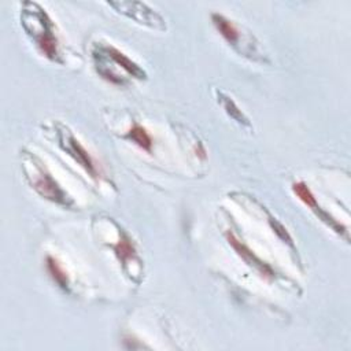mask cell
Instances as JSON below:
<instances>
[{
  "label": "cell",
  "instance_id": "1",
  "mask_svg": "<svg viewBox=\"0 0 351 351\" xmlns=\"http://www.w3.org/2000/svg\"><path fill=\"white\" fill-rule=\"evenodd\" d=\"M21 21L27 36L34 41L38 51L53 62H60L59 43L53 32V23L45 10L33 1H25Z\"/></svg>",
  "mask_w": 351,
  "mask_h": 351
},
{
  "label": "cell",
  "instance_id": "2",
  "mask_svg": "<svg viewBox=\"0 0 351 351\" xmlns=\"http://www.w3.org/2000/svg\"><path fill=\"white\" fill-rule=\"evenodd\" d=\"M32 160L33 174L26 173L27 180L32 185V188L44 199L51 200L56 204H60L63 207L73 206V199L60 188V185L53 180L51 173L47 170V167L41 163L40 159H37L34 155H29Z\"/></svg>",
  "mask_w": 351,
  "mask_h": 351
},
{
  "label": "cell",
  "instance_id": "3",
  "mask_svg": "<svg viewBox=\"0 0 351 351\" xmlns=\"http://www.w3.org/2000/svg\"><path fill=\"white\" fill-rule=\"evenodd\" d=\"M56 134H58L59 147L69 156H71L92 178H97L99 170L96 167L93 158L85 149V147L80 143V140L73 134V132L64 125H58Z\"/></svg>",
  "mask_w": 351,
  "mask_h": 351
},
{
  "label": "cell",
  "instance_id": "4",
  "mask_svg": "<svg viewBox=\"0 0 351 351\" xmlns=\"http://www.w3.org/2000/svg\"><path fill=\"white\" fill-rule=\"evenodd\" d=\"M108 4L115 8L119 14L126 15L128 18L145 25L152 29L165 30L166 23L165 19L154 11L151 7H148L145 3L141 1H108Z\"/></svg>",
  "mask_w": 351,
  "mask_h": 351
},
{
  "label": "cell",
  "instance_id": "5",
  "mask_svg": "<svg viewBox=\"0 0 351 351\" xmlns=\"http://www.w3.org/2000/svg\"><path fill=\"white\" fill-rule=\"evenodd\" d=\"M225 236H226V240H228L229 245L234 250V252H236L248 266H251L255 271H258L265 280H269V281H270V280L276 278V273H274V270L271 269V266H270L269 263H266L265 261H262L258 255H255V252L251 251V248H250L247 244H244L233 232L228 230V232L225 233Z\"/></svg>",
  "mask_w": 351,
  "mask_h": 351
},
{
  "label": "cell",
  "instance_id": "6",
  "mask_svg": "<svg viewBox=\"0 0 351 351\" xmlns=\"http://www.w3.org/2000/svg\"><path fill=\"white\" fill-rule=\"evenodd\" d=\"M292 191L293 193L299 197L300 202H303L307 207H310V210L322 221L325 222L329 228H332L335 232L341 233L344 229V226H341L332 215H329V213H326L325 210H322L315 199V196L313 195V192L310 191V188L303 182V181H298L292 184Z\"/></svg>",
  "mask_w": 351,
  "mask_h": 351
},
{
  "label": "cell",
  "instance_id": "7",
  "mask_svg": "<svg viewBox=\"0 0 351 351\" xmlns=\"http://www.w3.org/2000/svg\"><path fill=\"white\" fill-rule=\"evenodd\" d=\"M99 47V49L108 58L111 59L115 64H118L119 67H122L128 74H130L132 77L137 78V80H145L147 74L145 71L137 64L134 63L132 59H129L125 53H122L119 49H117L112 45H107V44H96Z\"/></svg>",
  "mask_w": 351,
  "mask_h": 351
},
{
  "label": "cell",
  "instance_id": "8",
  "mask_svg": "<svg viewBox=\"0 0 351 351\" xmlns=\"http://www.w3.org/2000/svg\"><path fill=\"white\" fill-rule=\"evenodd\" d=\"M213 23L215 26V29L219 32V34L225 38V41L232 45L234 49H240V30L236 27V25L228 19L226 16L221 15V14H213L211 15Z\"/></svg>",
  "mask_w": 351,
  "mask_h": 351
},
{
  "label": "cell",
  "instance_id": "9",
  "mask_svg": "<svg viewBox=\"0 0 351 351\" xmlns=\"http://www.w3.org/2000/svg\"><path fill=\"white\" fill-rule=\"evenodd\" d=\"M125 138H128L129 141H132L133 144L140 147L141 149L151 154V151H152V137L149 136L147 129L143 128L141 125H138L137 122H134L133 126L126 132Z\"/></svg>",
  "mask_w": 351,
  "mask_h": 351
},
{
  "label": "cell",
  "instance_id": "10",
  "mask_svg": "<svg viewBox=\"0 0 351 351\" xmlns=\"http://www.w3.org/2000/svg\"><path fill=\"white\" fill-rule=\"evenodd\" d=\"M112 248H114V252H115L118 261L123 266H126L129 261H133L136 258V248H134L130 237L125 232H121V237Z\"/></svg>",
  "mask_w": 351,
  "mask_h": 351
},
{
  "label": "cell",
  "instance_id": "11",
  "mask_svg": "<svg viewBox=\"0 0 351 351\" xmlns=\"http://www.w3.org/2000/svg\"><path fill=\"white\" fill-rule=\"evenodd\" d=\"M47 270L49 273V276L52 277V280L62 288V289H67L69 287V277L67 273L63 270V267L60 266V263L58 262L56 258L48 255L47 256Z\"/></svg>",
  "mask_w": 351,
  "mask_h": 351
},
{
  "label": "cell",
  "instance_id": "12",
  "mask_svg": "<svg viewBox=\"0 0 351 351\" xmlns=\"http://www.w3.org/2000/svg\"><path fill=\"white\" fill-rule=\"evenodd\" d=\"M218 96L221 97V103H222L223 108L226 110V112H228L233 119H236L239 123H243V125H247V126L250 125L248 119L244 117V114L241 112V110H239V107L234 104V101H233L230 97H228V96H225V95H222V93H219Z\"/></svg>",
  "mask_w": 351,
  "mask_h": 351
},
{
  "label": "cell",
  "instance_id": "13",
  "mask_svg": "<svg viewBox=\"0 0 351 351\" xmlns=\"http://www.w3.org/2000/svg\"><path fill=\"white\" fill-rule=\"evenodd\" d=\"M270 225H271V228L274 229V232H276L285 243H288L289 245H293V244H292V239H291V236L288 234L287 229H285L276 218H270Z\"/></svg>",
  "mask_w": 351,
  "mask_h": 351
}]
</instances>
